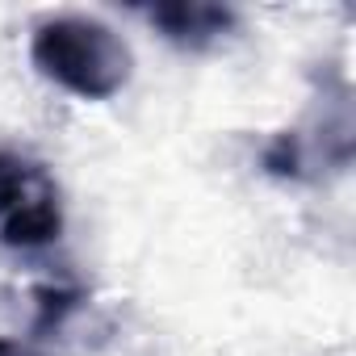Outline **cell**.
Here are the masks:
<instances>
[{
	"instance_id": "1",
	"label": "cell",
	"mask_w": 356,
	"mask_h": 356,
	"mask_svg": "<svg viewBox=\"0 0 356 356\" xmlns=\"http://www.w3.org/2000/svg\"><path fill=\"white\" fill-rule=\"evenodd\" d=\"M34 67L80 101H109L126 88L134 55L118 30L97 17H51L30 38Z\"/></svg>"
},
{
	"instance_id": "2",
	"label": "cell",
	"mask_w": 356,
	"mask_h": 356,
	"mask_svg": "<svg viewBox=\"0 0 356 356\" xmlns=\"http://www.w3.org/2000/svg\"><path fill=\"white\" fill-rule=\"evenodd\" d=\"M63 231V202L51 172L26 155L0 151V243L30 252L55 243Z\"/></svg>"
},
{
	"instance_id": "3",
	"label": "cell",
	"mask_w": 356,
	"mask_h": 356,
	"mask_svg": "<svg viewBox=\"0 0 356 356\" xmlns=\"http://www.w3.org/2000/svg\"><path fill=\"white\" fill-rule=\"evenodd\" d=\"M147 22L181 51H210L235 30V9L227 5H197V0H168L147 9Z\"/></svg>"
},
{
	"instance_id": "4",
	"label": "cell",
	"mask_w": 356,
	"mask_h": 356,
	"mask_svg": "<svg viewBox=\"0 0 356 356\" xmlns=\"http://www.w3.org/2000/svg\"><path fill=\"white\" fill-rule=\"evenodd\" d=\"M0 356H30L17 339H0Z\"/></svg>"
}]
</instances>
